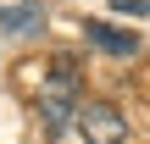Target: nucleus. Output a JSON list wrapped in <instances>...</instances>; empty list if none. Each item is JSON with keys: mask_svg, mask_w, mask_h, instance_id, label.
Returning <instances> with one entry per match:
<instances>
[{"mask_svg": "<svg viewBox=\"0 0 150 144\" xmlns=\"http://www.w3.org/2000/svg\"><path fill=\"white\" fill-rule=\"evenodd\" d=\"M78 133L89 144H122L128 139V117L111 100H78Z\"/></svg>", "mask_w": 150, "mask_h": 144, "instance_id": "obj_1", "label": "nucleus"}, {"mask_svg": "<svg viewBox=\"0 0 150 144\" xmlns=\"http://www.w3.org/2000/svg\"><path fill=\"white\" fill-rule=\"evenodd\" d=\"M111 6H117V11H134V17H145V11H150V0H111Z\"/></svg>", "mask_w": 150, "mask_h": 144, "instance_id": "obj_4", "label": "nucleus"}, {"mask_svg": "<svg viewBox=\"0 0 150 144\" xmlns=\"http://www.w3.org/2000/svg\"><path fill=\"white\" fill-rule=\"evenodd\" d=\"M83 39H89L95 50H106V55H134V50H139V33H122V28H111V22H83Z\"/></svg>", "mask_w": 150, "mask_h": 144, "instance_id": "obj_2", "label": "nucleus"}, {"mask_svg": "<svg viewBox=\"0 0 150 144\" xmlns=\"http://www.w3.org/2000/svg\"><path fill=\"white\" fill-rule=\"evenodd\" d=\"M33 28H45V6H39V0L0 6V33H33Z\"/></svg>", "mask_w": 150, "mask_h": 144, "instance_id": "obj_3", "label": "nucleus"}]
</instances>
